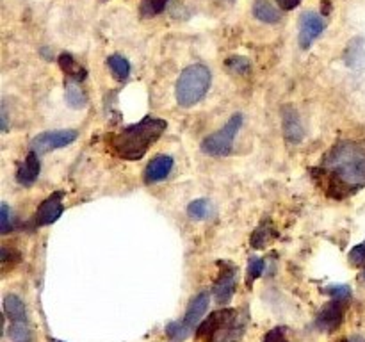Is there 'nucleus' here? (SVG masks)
Wrapping results in <instances>:
<instances>
[{"instance_id": "obj_8", "label": "nucleus", "mask_w": 365, "mask_h": 342, "mask_svg": "<svg viewBox=\"0 0 365 342\" xmlns=\"http://www.w3.org/2000/svg\"><path fill=\"white\" fill-rule=\"evenodd\" d=\"M349 299H331L328 305L323 306L319 314L316 317V326L319 328L321 331H331L339 330L344 321V314H346V306H348Z\"/></svg>"}, {"instance_id": "obj_30", "label": "nucleus", "mask_w": 365, "mask_h": 342, "mask_svg": "<svg viewBox=\"0 0 365 342\" xmlns=\"http://www.w3.org/2000/svg\"><path fill=\"white\" fill-rule=\"evenodd\" d=\"M274 2H277L282 9L292 11L299 6V2H302V0H274Z\"/></svg>"}, {"instance_id": "obj_19", "label": "nucleus", "mask_w": 365, "mask_h": 342, "mask_svg": "<svg viewBox=\"0 0 365 342\" xmlns=\"http://www.w3.org/2000/svg\"><path fill=\"white\" fill-rule=\"evenodd\" d=\"M212 212V207H210L209 200H195L187 205V214L192 219H205Z\"/></svg>"}, {"instance_id": "obj_3", "label": "nucleus", "mask_w": 365, "mask_h": 342, "mask_svg": "<svg viewBox=\"0 0 365 342\" xmlns=\"http://www.w3.org/2000/svg\"><path fill=\"white\" fill-rule=\"evenodd\" d=\"M246 319L237 310L225 309L210 314L198 328V338L203 342H237L245 335Z\"/></svg>"}, {"instance_id": "obj_12", "label": "nucleus", "mask_w": 365, "mask_h": 342, "mask_svg": "<svg viewBox=\"0 0 365 342\" xmlns=\"http://www.w3.org/2000/svg\"><path fill=\"white\" fill-rule=\"evenodd\" d=\"M173 170V157L170 155H155L145 170V180L146 184H157V182L164 180L168 175Z\"/></svg>"}, {"instance_id": "obj_15", "label": "nucleus", "mask_w": 365, "mask_h": 342, "mask_svg": "<svg viewBox=\"0 0 365 342\" xmlns=\"http://www.w3.org/2000/svg\"><path fill=\"white\" fill-rule=\"evenodd\" d=\"M253 14L264 24H278L280 21V11L269 2V0H255L253 4Z\"/></svg>"}, {"instance_id": "obj_18", "label": "nucleus", "mask_w": 365, "mask_h": 342, "mask_svg": "<svg viewBox=\"0 0 365 342\" xmlns=\"http://www.w3.org/2000/svg\"><path fill=\"white\" fill-rule=\"evenodd\" d=\"M107 64H109L110 71H113V73L116 75V78H120V81H127L128 75H130V64H128V61L125 59L123 56H120V53L110 56L109 59H107Z\"/></svg>"}, {"instance_id": "obj_6", "label": "nucleus", "mask_w": 365, "mask_h": 342, "mask_svg": "<svg viewBox=\"0 0 365 342\" xmlns=\"http://www.w3.org/2000/svg\"><path fill=\"white\" fill-rule=\"evenodd\" d=\"M245 118L242 114H234L223 127L214 134L207 135L202 141V152L210 157H227L234 148V141L241 130Z\"/></svg>"}, {"instance_id": "obj_16", "label": "nucleus", "mask_w": 365, "mask_h": 342, "mask_svg": "<svg viewBox=\"0 0 365 342\" xmlns=\"http://www.w3.org/2000/svg\"><path fill=\"white\" fill-rule=\"evenodd\" d=\"M57 61H59L61 70H63L64 73L71 78V81L82 82L86 77H88V71H86L84 68H82L81 64H78L77 61L70 56V53H61L59 59Z\"/></svg>"}, {"instance_id": "obj_21", "label": "nucleus", "mask_w": 365, "mask_h": 342, "mask_svg": "<svg viewBox=\"0 0 365 342\" xmlns=\"http://www.w3.org/2000/svg\"><path fill=\"white\" fill-rule=\"evenodd\" d=\"M273 234H274L273 227H271V223H267L266 221V223L260 224V227L255 230V234H253L252 246L253 248H262V246H266L267 242L273 239Z\"/></svg>"}, {"instance_id": "obj_24", "label": "nucleus", "mask_w": 365, "mask_h": 342, "mask_svg": "<svg viewBox=\"0 0 365 342\" xmlns=\"http://www.w3.org/2000/svg\"><path fill=\"white\" fill-rule=\"evenodd\" d=\"M227 68L237 75H246L250 73V70H252V64H250V61L246 59V57L237 56V57H230V59H227Z\"/></svg>"}, {"instance_id": "obj_5", "label": "nucleus", "mask_w": 365, "mask_h": 342, "mask_svg": "<svg viewBox=\"0 0 365 342\" xmlns=\"http://www.w3.org/2000/svg\"><path fill=\"white\" fill-rule=\"evenodd\" d=\"M210 303V294L209 292H200L191 303H189L187 310H185L184 317L180 321H175V323L168 324V337L171 338L173 342H182L184 338L189 337L192 330L200 324V321L203 319L205 316L207 309H209Z\"/></svg>"}, {"instance_id": "obj_7", "label": "nucleus", "mask_w": 365, "mask_h": 342, "mask_svg": "<svg viewBox=\"0 0 365 342\" xmlns=\"http://www.w3.org/2000/svg\"><path fill=\"white\" fill-rule=\"evenodd\" d=\"M77 138H78V132L71 130V128L43 132V134L36 135V138L32 139L31 148L34 150L36 153H46V152H52V150L64 148V146L71 145Z\"/></svg>"}, {"instance_id": "obj_22", "label": "nucleus", "mask_w": 365, "mask_h": 342, "mask_svg": "<svg viewBox=\"0 0 365 342\" xmlns=\"http://www.w3.org/2000/svg\"><path fill=\"white\" fill-rule=\"evenodd\" d=\"M66 100L71 107L75 109H82L86 105V95L82 93V89L78 88L77 82L71 81L66 88Z\"/></svg>"}, {"instance_id": "obj_29", "label": "nucleus", "mask_w": 365, "mask_h": 342, "mask_svg": "<svg viewBox=\"0 0 365 342\" xmlns=\"http://www.w3.org/2000/svg\"><path fill=\"white\" fill-rule=\"evenodd\" d=\"M287 331H285V328L278 326V328H273V330L269 331V333L264 337V342H289L287 341Z\"/></svg>"}, {"instance_id": "obj_26", "label": "nucleus", "mask_w": 365, "mask_h": 342, "mask_svg": "<svg viewBox=\"0 0 365 342\" xmlns=\"http://www.w3.org/2000/svg\"><path fill=\"white\" fill-rule=\"evenodd\" d=\"M13 227H14L13 212H11V209L6 205V203H2V207H0V232H2V234H7V232L13 230Z\"/></svg>"}, {"instance_id": "obj_14", "label": "nucleus", "mask_w": 365, "mask_h": 342, "mask_svg": "<svg viewBox=\"0 0 365 342\" xmlns=\"http://www.w3.org/2000/svg\"><path fill=\"white\" fill-rule=\"evenodd\" d=\"M39 171H41V162H39L38 159V153L32 150V152H29V155L25 157L24 162L20 164V167H18V173H16L18 184L25 185V187L32 185L36 180H38Z\"/></svg>"}, {"instance_id": "obj_2", "label": "nucleus", "mask_w": 365, "mask_h": 342, "mask_svg": "<svg viewBox=\"0 0 365 342\" xmlns=\"http://www.w3.org/2000/svg\"><path fill=\"white\" fill-rule=\"evenodd\" d=\"M168 123L160 118L146 116L134 125H128L118 134L109 135V148L116 157L123 160L143 159L150 146L164 134Z\"/></svg>"}, {"instance_id": "obj_17", "label": "nucleus", "mask_w": 365, "mask_h": 342, "mask_svg": "<svg viewBox=\"0 0 365 342\" xmlns=\"http://www.w3.org/2000/svg\"><path fill=\"white\" fill-rule=\"evenodd\" d=\"M4 312L11 321H27V310L18 296L7 294L4 298Z\"/></svg>"}, {"instance_id": "obj_1", "label": "nucleus", "mask_w": 365, "mask_h": 342, "mask_svg": "<svg viewBox=\"0 0 365 342\" xmlns=\"http://www.w3.org/2000/svg\"><path fill=\"white\" fill-rule=\"evenodd\" d=\"M317 184L330 198L344 200L365 187V141H341L314 171Z\"/></svg>"}, {"instance_id": "obj_10", "label": "nucleus", "mask_w": 365, "mask_h": 342, "mask_svg": "<svg viewBox=\"0 0 365 342\" xmlns=\"http://www.w3.org/2000/svg\"><path fill=\"white\" fill-rule=\"evenodd\" d=\"M235 285H237V274H235V267L227 266L221 274L217 276V280L212 285V294L216 298V303L220 305H227L232 299L235 292Z\"/></svg>"}, {"instance_id": "obj_34", "label": "nucleus", "mask_w": 365, "mask_h": 342, "mask_svg": "<svg viewBox=\"0 0 365 342\" xmlns=\"http://www.w3.org/2000/svg\"><path fill=\"white\" fill-rule=\"evenodd\" d=\"M56 342H61V341H56Z\"/></svg>"}, {"instance_id": "obj_20", "label": "nucleus", "mask_w": 365, "mask_h": 342, "mask_svg": "<svg viewBox=\"0 0 365 342\" xmlns=\"http://www.w3.org/2000/svg\"><path fill=\"white\" fill-rule=\"evenodd\" d=\"M9 337L13 342H31V330L27 321H13L9 326Z\"/></svg>"}, {"instance_id": "obj_25", "label": "nucleus", "mask_w": 365, "mask_h": 342, "mask_svg": "<svg viewBox=\"0 0 365 342\" xmlns=\"http://www.w3.org/2000/svg\"><path fill=\"white\" fill-rule=\"evenodd\" d=\"M264 269H266V262L260 256H252L248 262V281L252 284L253 280H257L259 276H262Z\"/></svg>"}, {"instance_id": "obj_31", "label": "nucleus", "mask_w": 365, "mask_h": 342, "mask_svg": "<svg viewBox=\"0 0 365 342\" xmlns=\"http://www.w3.org/2000/svg\"><path fill=\"white\" fill-rule=\"evenodd\" d=\"M339 342H365L364 337H360V335H353V337H346V338H341Z\"/></svg>"}, {"instance_id": "obj_13", "label": "nucleus", "mask_w": 365, "mask_h": 342, "mask_svg": "<svg viewBox=\"0 0 365 342\" xmlns=\"http://www.w3.org/2000/svg\"><path fill=\"white\" fill-rule=\"evenodd\" d=\"M284 135L291 145H298L303 141L305 130H303L302 118L294 107H285L284 109Z\"/></svg>"}, {"instance_id": "obj_33", "label": "nucleus", "mask_w": 365, "mask_h": 342, "mask_svg": "<svg viewBox=\"0 0 365 342\" xmlns=\"http://www.w3.org/2000/svg\"><path fill=\"white\" fill-rule=\"evenodd\" d=\"M362 276H364V280H365V269H364V273H362Z\"/></svg>"}, {"instance_id": "obj_11", "label": "nucleus", "mask_w": 365, "mask_h": 342, "mask_svg": "<svg viewBox=\"0 0 365 342\" xmlns=\"http://www.w3.org/2000/svg\"><path fill=\"white\" fill-rule=\"evenodd\" d=\"M63 210V192H53L52 196H48V198L39 205L38 212H36V224H38V227L52 224L53 221L59 219Z\"/></svg>"}, {"instance_id": "obj_28", "label": "nucleus", "mask_w": 365, "mask_h": 342, "mask_svg": "<svg viewBox=\"0 0 365 342\" xmlns=\"http://www.w3.org/2000/svg\"><path fill=\"white\" fill-rule=\"evenodd\" d=\"M328 294L335 299H349L351 298V289L348 285H331L327 289Z\"/></svg>"}, {"instance_id": "obj_9", "label": "nucleus", "mask_w": 365, "mask_h": 342, "mask_svg": "<svg viewBox=\"0 0 365 342\" xmlns=\"http://www.w3.org/2000/svg\"><path fill=\"white\" fill-rule=\"evenodd\" d=\"M324 31V20L321 14L314 11H307L299 18V45L302 48H309Z\"/></svg>"}, {"instance_id": "obj_23", "label": "nucleus", "mask_w": 365, "mask_h": 342, "mask_svg": "<svg viewBox=\"0 0 365 342\" xmlns=\"http://www.w3.org/2000/svg\"><path fill=\"white\" fill-rule=\"evenodd\" d=\"M170 0H141V14L146 18L157 16L166 9Z\"/></svg>"}, {"instance_id": "obj_4", "label": "nucleus", "mask_w": 365, "mask_h": 342, "mask_svg": "<svg viewBox=\"0 0 365 342\" xmlns=\"http://www.w3.org/2000/svg\"><path fill=\"white\" fill-rule=\"evenodd\" d=\"M212 75L203 64H191L180 73L177 82V102L180 107H192L205 98Z\"/></svg>"}, {"instance_id": "obj_27", "label": "nucleus", "mask_w": 365, "mask_h": 342, "mask_svg": "<svg viewBox=\"0 0 365 342\" xmlns=\"http://www.w3.org/2000/svg\"><path fill=\"white\" fill-rule=\"evenodd\" d=\"M349 262L351 266H364L365 264V241L356 244L355 248L349 252Z\"/></svg>"}, {"instance_id": "obj_32", "label": "nucleus", "mask_w": 365, "mask_h": 342, "mask_svg": "<svg viewBox=\"0 0 365 342\" xmlns=\"http://www.w3.org/2000/svg\"><path fill=\"white\" fill-rule=\"evenodd\" d=\"M225 2H228V4H232V2H235V0H225Z\"/></svg>"}]
</instances>
